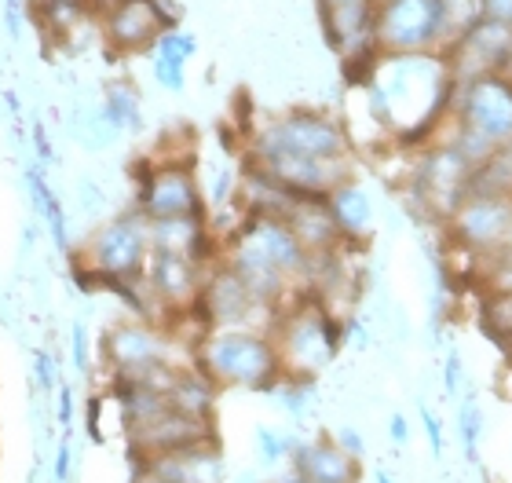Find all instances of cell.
Wrapping results in <instances>:
<instances>
[{
	"label": "cell",
	"instance_id": "cell-1",
	"mask_svg": "<svg viewBox=\"0 0 512 483\" xmlns=\"http://www.w3.org/2000/svg\"><path fill=\"white\" fill-rule=\"evenodd\" d=\"M370 114L399 143H421L425 151L450 121L458 77L450 74L443 52H403L381 55L374 77L363 88Z\"/></svg>",
	"mask_w": 512,
	"mask_h": 483
},
{
	"label": "cell",
	"instance_id": "cell-2",
	"mask_svg": "<svg viewBox=\"0 0 512 483\" xmlns=\"http://www.w3.org/2000/svg\"><path fill=\"white\" fill-rule=\"evenodd\" d=\"M271 341H275L286 374L319 377L341 352L344 319L319 293L304 290L278 312L275 326H271Z\"/></svg>",
	"mask_w": 512,
	"mask_h": 483
},
{
	"label": "cell",
	"instance_id": "cell-3",
	"mask_svg": "<svg viewBox=\"0 0 512 483\" xmlns=\"http://www.w3.org/2000/svg\"><path fill=\"white\" fill-rule=\"evenodd\" d=\"M194 366L216 388L275 392L282 381V359L267 330H209L194 344Z\"/></svg>",
	"mask_w": 512,
	"mask_h": 483
},
{
	"label": "cell",
	"instance_id": "cell-4",
	"mask_svg": "<svg viewBox=\"0 0 512 483\" xmlns=\"http://www.w3.org/2000/svg\"><path fill=\"white\" fill-rule=\"evenodd\" d=\"M297 154V158H352V132L341 118L315 107H293L286 114L260 121L246 132V158L267 161Z\"/></svg>",
	"mask_w": 512,
	"mask_h": 483
},
{
	"label": "cell",
	"instance_id": "cell-5",
	"mask_svg": "<svg viewBox=\"0 0 512 483\" xmlns=\"http://www.w3.org/2000/svg\"><path fill=\"white\" fill-rule=\"evenodd\" d=\"M450 143L480 165L498 143L512 140V77L461 81L450 110Z\"/></svg>",
	"mask_w": 512,
	"mask_h": 483
},
{
	"label": "cell",
	"instance_id": "cell-6",
	"mask_svg": "<svg viewBox=\"0 0 512 483\" xmlns=\"http://www.w3.org/2000/svg\"><path fill=\"white\" fill-rule=\"evenodd\" d=\"M70 257L96 271L99 290L118 279H143L150 257V220L132 205L128 213L114 216L99 231H92L85 246L70 249Z\"/></svg>",
	"mask_w": 512,
	"mask_h": 483
},
{
	"label": "cell",
	"instance_id": "cell-7",
	"mask_svg": "<svg viewBox=\"0 0 512 483\" xmlns=\"http://www.w3.org/2000/svg\"><path fill=\"white\" fill-rule=\"evenodd\" d=\"M136 209L147 220H183L209 216L205 191L194 176V161L143 158L136 172Z\"/></svg>",
	"mask_w": 512,
	"mask_h": 483
},
{
	"label": "cell",
	"instance_id": "cell-8",
	"mask_svg": "<svg viewBox=\"0 0 512 483\" xmlns=\"http://www.w3.org/2000/svg\"><path fill=\"white\" fill-rule=\"evenodd\" d=\"M472 165L465 154L454 147V143H428L421 161H417V172H414V194H417V205L425 209L432 220H443L447 224L450 213L461 205V198L472 191Z\"/></svg>",
	"mask_w": 512,
	"mask_h": 483
},
{
	"label": "cell",
	"instance_id": "cell-9",
	"mask_svg": "<svg viewBox=\"0 0 512 483\" xmlns=\"http://www.w3.org/2000/svg\"><path fill=\"white\" fill-rule=\"evenodd\" d=\"M450 242L472 257H491L512 242V194L469 191L447 220Z\"/></svg>",
	"mask_w": 512,
	"mask_h": 483
},
{
	"label": "cell",
	"instance_id": "cell-10",
	"mask_svg": "<svg viewBox=\"0 0 512 483\" xmlns=\"http://www.w3.org/2000/svg\"><path fill=\"white\" fill-rule=\"evenodd\" d=\"M443 0H381L374 15V37L381 52H439Z\"/></svg>",
	"mask_w": 512,
	"mask_h": 483
},
{
	"label": "cell",
	"instance_id": "cell-11",
	"mask_svg": "<svg viewBox=\"0 0 512 483\" xmlns=\"http://www.w3.org/2000/svg\"><path fill=\"white\" fill-rule=\"evenodd\" d=\"M103 355H107L114 377L147 374L154 366L172 363L169 359V330L150 319H121L103 333Z\"/></svg>",
	"mask_w": 512,
	"mask_h": 483
},
{
	"label": "cell",
	"instance_id": "cell-12",
	"mask_svg": "<svg viewBox=\"0 0 512 483\" xmlns=\"http://www.w3.org/2000/svg\"><path fill=\"white\" fill-rule=\"evenodd\" d=\"M450 74L461 81L472 77H512V26L483 15L465 37L447 52Z\"/></svg>",
	"mask_w": 512,
	"mask_h": 483
},
{
	"label": "cell",
	"instance_id": "cell-13",
	"mask_svg": "<svg viewBox=\"0 0 512 483\" xmlns=\"http://www.w3.org/2000/svg\"><path fill=\"white\" fill-rule=\"evenodd\" d=\"M99 37L118 59H132V55H150L158 37L165 33L158 8L150 0H114L110 8L99 11Z\"/></svg>",
	"mask_w": 512,
	"mask_h": 483
},
{
	"label": "cell",
	"instance_id": "cell-14",
	"mask_svg": "<svg viewBox=\"0 0 512 483\" xmlns=\"http://www.w3.org/2000/svg\"><path fill=\"white\" fill-rule=\"evenodd\" d=\"M289 469L304 483H359V476H363V462L352 458L333 436L297 440V447L289 454Z\"/></svg>",
	"mask_w": 512,
	"mask_h": 483
},
{
	"label": "cell",
	"instance_id": "cell-15",
	"mask_svg": "<svg viewBox=\"0 0 512 483\" xmlns=\"http://www.w3.org/2000/svg\"><path fill=\"white\" fill-rule=\"evenodd\" d=\"M143 469L158 473L161 480H169V483H224V458H220L216 440H205V443H194V447H183V451L147 458Z\"/></svg>",
	"mask_w": 512,
	"mask_h": 483
},
{
	"label": "cell",
	"instance_id": "cell-16",
	"mask_svg": "<svg viewBox=\"0 0 512 483\" xmlns=\"http://www.w3.org/2000/svg\"><path fill=\"white\" fill-rule=\"evenodd\" d=\"M326 205H330L333 224L341 227L344 242H363V238H370L377 209H374V198H370V191H366L363 183L359 180L341 183L337 191L326 194Z\"/></svg>",
	"mask_w": 512,
	"mask_h": 483
},
{
	"label": "cell",
	"instance_id": "cell-17",
	"mask_svg": "<svg viewBox=\"0 0 512 483\" xmlns=\"http://www.w3.org/2000/svg\"><path fill=\"white\" fill-rule=\"evenodd\" d=\"M99 110H103V118L110 121V129L118 132V136H136V132H143V96H139V88L132 85V81H125V77H118V81H110L107 92H103V103H99Z\"/></svg>",
	"mask_w": 512,
	"mask_h": 483
},
{
	"label": "cell",
	"instance_id": "cell-18",
	"mask_svg": "<svg viewBox=\"0 0 512 483\" xmlns=\"http://www.w3.org/2000/svg\"><path fill=\"white\" fill-rule=\"evenodd\" d=\"M487 15L483 0H443V26H439V52L447 55L476 22Z\"/></svg>",
	"mask_w": 512,
	"mask_h": 483
},
{
	"label": "cell",
	"instance_id": "cell-19",
	"mask_svg": "<svg viewBox=\"0 0 512 483\" xmlns=\"http://www.w3.org/2000/svg\"><path fill=\"white\" fill-rule=\"evenodd\" d=\"M458 432H461V447H465V458L476 462L480 458V436H483V407L476 396H465L458 407Z\"/></svg>",
	"mask_w": 512,
	"mask_h": 483
},
{
	"label": "cell",
	"instance_id": "cell-20",
	"mask_svg": "<svg viewBox=\"0 0 512 483\" xmlns=\"http://www.w3.org/2000/svg\"><path fill=\"white\" fill-rule=\"evenodd\" d=\"M297 447V436H289L282 429H271V425H256V454L264 465H282L289 462V454Z\"/></svg>",
	"mask_w": 512,
	"mask_h": 483
},
{
	"label": "cell",
	"instance_id": "cell-21",
	"mask_svg": "<svg viewBox=\"0 0 512 483\" xmlns=\"http://www.w3.org/2000/svg\"><path fill=\"white\" fill-rule=\"evenodd\" d=\"M150 77L158 81V88H165V92H172V96H180L183 88H187V63H183V59H169V55L150 52Z\"/></svg>",
	"mask_w": 512,
	"mask_h": 483
},
{
	"label": "cell",
	"instance_id": "cell-22",
	"mask_svg": "<svg viewBox=\"0 0 512 483\" xmlns=\"http://www.w3.org/2000/svg\"><path fill=\"white\" fill-rule=\"evenodd\" d=\"M154 52L169 55V59H183V63H191L194 55H198V37H194L191 30H183V26H172V30H165L158 37Z\"/></svg>",
	"mask_w": 512,
	"mask_h": 483
},
{
	"label": "cell",
	"instance_id": "cell-23",
	"mask_svg": "<svg viewBox=\"0 0 512 483\" xmlns=\"http://www.w3.org/2000/svg\"><path fill=\"white\" fill-rule=\"evenodd\" d=\"M461 385H465V363H461L458 348H450L447 359H443V392H447V396H458Z\"/></svg>",
	"mask_w": 512,
	"mask_h": 483
},
{
	"label": "cell",
	"instance_id": "cell-24",
	"mask_svg": "<svg viewBox=\"0 0 512 483\" xmlns=\"http://www.w3.org/2000/svg\"><path fill=\"white\" fill-rule=\"evenodd\" d=\"M55 366H59V359H55L52 352H37V359H33V374H37V385H41L44 392H52L55 385H63L59 374H55Z\"/></svg>",
	"mask_w": 512,
	"mask_h": 483
},
{
	"label": "cell",
	"instance_id": "cell-25",
	"mask_svg": "<svg viewBox=\"0 0 512 483\" xmlns=\"http://www.w3.org/2000/svg\"><path fill=\"white\" fill-rule=\"evenodd\" d=\"M0 11H4V30H8V37H11V41H19L30 8H26L22 0H4V8H0Z\"/></svg>",
	"mask_w": 512,
	"mask_h": 483
},
{
	"label": "cell",
	"instance_id": "cell-26",
	"mask_svg": "<svg viewBox=\"0 0 512 483\" xmlns=\"http://www.w3.org/2000/svg\"><path fill=\"white\" fill-rule=\"evenodd\" d=\"M70 469H74V443H70V436H63V440H59V451H55V462H52V480L66 483L70 480Z\"/></svg>",
	"mask_w": 512,
	"mask_h": 483
},
{
	"label": "cell",
	"instance_id": "cell-27",
	"mask_svg": "<svg viewBox=\"0 0 512 483\" xmlns=\"http://www.w3.org/2000/svg\"><path fill=\"white\" fill-rule=\"evenodd\" d=\"M421 425H425V432H428V447H432V454H443V421H439V414L432 407H425L421 403Z\"/></svg>",
	"mask_w": 512,
	"mask_h": 483
},
{
	"label": "cell",
	"instance_id": "cell-28",
	"mask_svg": "<svg viewBox=\"0 0 512 483\" xmlns=\"http://www.w3.org/2000/svg\"><path fill=\"white\" fill-rule=\"evenodd\" d=\"M30 132H33V147H37V165H41V169H52L55 154H52V140H48V129H44L41 121H33Z\"/></svg>",
	"mask_w": 512,
	"mask_h": 483
},
{
	"label": "cell",
	"instance_id": "cell-29",
	"mask_svg": "<svg viewBox=\"0 0 512 483\" xmlns=\"http://www.w3.org/2000/svg\"><path fill=\"white\" fill-rule=\"evenodd\" d=\"M333 440L341 443V447H344L348 454H352V458H359V462H363L366 440H363V432H359V429H352V425H341V429L333 432Z\"/></svg>",
	"mask_w": 512,
	"mask_h": 483
},
{
	"label": "cell",
	"instance_id": "cell-30",
	"mask_svg": "<svg viewBox=\"0 0 512 483\" xmlns=\"http://www.w3.org/2000/svg\"><path fill=\"white\" fill-rule=\"evenodd\" d=\"M70 341H74V366L81 374H88V326L85 322H74V330H70Z\"/></svg>",
	"mask_w": 512,
	"mask_h": 483
},
{
	"label": "cell",
	"instance_id": "cell-31",
	"mask_svg": "<svg viewBox=\"0 0 512 483\" xmlns=\"http://www.w3.org/2000/svg\"><path fill=\"white\" fill-rule=\"evenodd\" d=\"M154 8H158L161 22H165V30H172V26H183V4L180 0H150Z\"/></svg>",
	"mask_w": 512,
	"mask_h": 483
},
{
	"label": "cell",
	"instance_id": "cell-32",
	"mask_svg": "<svg viewBox=\"0 0 512 483\" xmlns=\"http://www.w3.org/2000/svg\"><path fill=\"white\" fill-rule=\"evenodd\" d=\"M59 414H55V418H59V425H63V429H70V421H74V388L70 385H59Z\"/></svg>",
	"mask_w": 512,
	"mask_h": 483
},
{
	"label": "cell",
	"instance_id": "cell-33",
	"mask_svg": "<svg viewBox=\"0 0 512 483\" xmlns=\"http://www.w3.org/2000/svg\"><path fill=\"white\" fill-rule=\"evenodd\" d=\"M103 202H107V198H103V191H99V183L85 176V180H81V205H85V213H96Z\"/></svg>",
	"mask_w": 512,
	"mask_h": 483
},
{
	"label": "cell",
	"instance_id": "cell-34",
	"mask_svg": "<svg viewBox=\"0 0 512 483\" xmlns=\"http://www.w3.org/2000/svg\"><path fill=\"white\" fill-rule=\"evenodd\" d=\"M388 436H392L395 447H406V443H410V421H406V414H392V418H388Z\"/></svg>",
	"mask_w": 512,
	"mask_h": 483
},
{
	"label": "cell",
	"instance_id": "cell-35",
	"mask_svg": "<svg viewBox=\"0 0 512 483\" xmlns=\"http://www.w3.org/2000/svg\"><path fill=\"white\" fill-rule=\"evenodd\" d=\"M344 8H374V0H315V11H344Z\"/></svg>",
	"mask_w": 512,
	"mask_h": 483
},
{
	"label": "cell",
	"instance_id": "cell-36",
	"mask_svg": "<svg viewBox=\"0 0 512 483\" xmlns=\"http://www.w3.org/2000/svg\"><path fill=\"white\" fill-rule=\"evenodd\" d=\"M483 4H487V15H491V19L512 26V0H483Z\"/></svg>",
	"mask_w": 512,
	"mask_h": 483
},
{
	"label": "cell",
	"instance_id": "cell-37",
	"mask_svg": "<svg viewBox=\"0 0 512 483\" xmlns=\"http://www.w3.org/2000/svg\"><path fill=\"white\" fill-rule=\"evenodd\" d=\"M88 4H92V11H96V19H99V11H103V8H110V4H114V0H88Z\"/></svg>",
	"mask_w": 512,
	"mask_h": 483
},
{
	"label": "cell",
	"instance_id": "cell-38",
	"mask_svg": "<svg viewBox=\"0 0 512 483\" xmlns=\"http://www.w3.org/2000/svg\"><path fill=\"white\" fill-rule=\"evenodd\" d=\"M374 483H395V480H392V473H384V469H377V473H374Z\"/></svg>",
	"mask_w": 512,
	"mask_h": 483
},
{
	"label": "cell",
	"instance_id": "cell-39",
	"mask_svg": "<svg viewBox=\"0 0 512 483\" xmlns=\"http://www.w3.org/2000/svg\"><path fill=\"white\" fill-rule=\"evenodd\" d=\"M278 483H304V480H300V476H293V473H289L286 480H278Z\"/></svg>",
	"mask_w": 512,
	"mask_h": 483
},
{
	"label": "cell",
	"instance_id": "cell-40",
	"mask_svg": "<svg viewBox=\"0 0 512 483\" xmlns=\"http://www.w3.org/2000/svg\"><path fill=\"white\" fill-rule=\"evenodd\" d=\"M374 4H381V0H374Z\"/></svg>",
	"mask_w": 512,
	"mask_h": 483
}]
</instances>
